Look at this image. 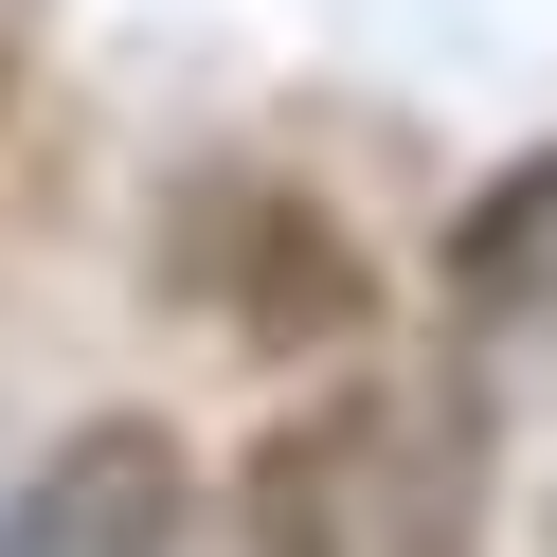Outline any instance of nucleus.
Wrapping results in <instances>:
<instances>
[{"mask_svg": "<svg viewBox=\"0 0 557 557\" xmlns=\"http://www.w3.org/2000/svg\"><path fill=\"white\" fill-rule=\"evenodd\" d=\"M449 288H468L485 324H557V162H521V181L449 234Z\"/></svg>", "mask_w": 557, "mask_h": 557, "instance_id": "3", "label": "nucleus"}, {"mask_svg": "<svg viewBox=\"0 0 557 557\" xmlns=\"http://www.w3.org/2000/svg\"><path fill=\"white\" fill-rule=\"evenodd\" d=\"M0 557H181V449H162L145 413L73 432V449H54L37 485H18Z\"/></svg>", "mask_w": 557, "mask_h": 557, "instance_id": "2", "label": "nucleus"}, {"mask_svg": "<svg viewBox=\"0 0 557 557\" xmlns=\"http://www.w3.org/2000/svg\"><path fill=\"white\" fill-rule=\"evenodd\" d=\"M234 557H468V413L432 377H342L252 449Z\"/></svg>", "mask_w": 557, "mask_h": 557, "instance_id": "1", "label": "nucleus"}]
</instances>
